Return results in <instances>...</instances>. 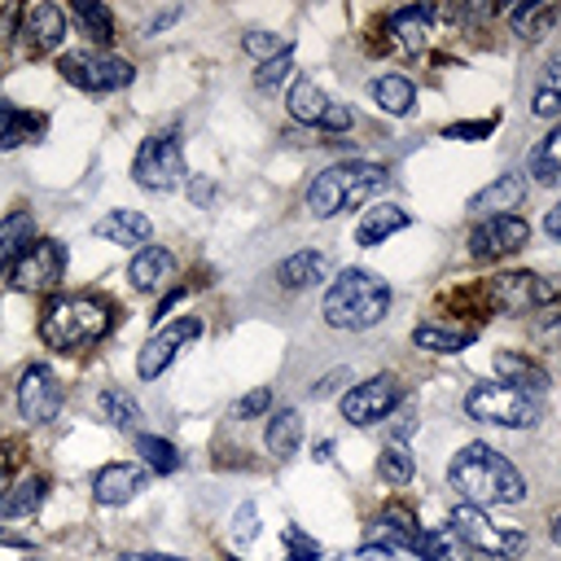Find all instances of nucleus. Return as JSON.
<instances>
[{"instance_id": "obj_1", "label": "nucleus", "mask_w": 561, "mask_h": 561, "mask_svg": "<svg viewBox=\"0 0 561 561\" xmlns=\"http://www.w3.org/2000/svg\"><path fill=\"white\" fill-rule=\"evenodd\" d=\"M447 482L473 508H500V504H522L526 500L522 469L504 451H495L491 443H465L447 465Z\"/></svg>"}, {"instance_id": "obj_2", "label": "nucleus", "mask_w": 561, "mask_h": 561, "mask_svg": "<svg viewBox=\"0 0 561 561\" xmlns=\"http://www.w3.org/2000/svg\"><path fill=\"white\" fill-rule=\"evenodd\" d=\"M390 302H394V294H390V285H386L377 272H368V267H342V272L333 276V285L324 289L320 316H324V324H333V329L359 333V329L381 324L386 311H390Z\"/></svg>"}, {"instance_id": "obj_3", "label": "nucleus", "mask_w": 561, "mask_h": 561, "mask_svg": "<svg viewBox=\"0 0 561 561\" xmlns=\"http://www.w3.org/2000/svg\"><path fill=\"white\" fill-rule=\"evenodd\" d=\"M114 324V307L96 294H70V298H57L48 302L44 320H39V337L48 351H61V355H75L83 346H96Z\"/></svg>"}, {"instance_id": "obj_4", "label": "nucleus", "mask_w": 561, "mask_h": 561, "mask_svg": "<svg viewBox=\"0 0 561 561\" xmlns=\"http://www.w3.org/2000/svg\"><path fill=\"white\" fill-rule=\"evenodd\" d=\"M390 180V171L381 162H364V158H351V162H333L324 167L311 184H307V210L316 219H333L359 202H368L373 193H381Z\"/></svg>"}, {"instance_id": "obj_5", "label": "nucleus", "mask_w": 561, "mask_h": 561, "mask_svg": "<svg viewBox=\"0 0 561 561\" xmlns=\"http://www.w3.org/2000/svg\"><path fill=\"white\" fill-rule=\"evenodd\" d=\"M465 412L469 421H482V425H500V430H530L539 425V403L535 394H522L504 381H482V386H469L465 394Z\"/></svg>"}, {"instance_id": "obj_6", "label": "nucleus", "mask_w": 561, "mask_h": 561, "mask_svg": "<svg viewBox=\"0 0 561 561\" xmlns=\"http://www.w3.org/2000/svg\"><path fill=\"white\" fill-rule=\"evenodd\" d=\"M131 180L149 193H171L188 180V162H184V145L175 131H158L149 140H140L136 158H131Z\"/></svg>"}, {"instance_id": "obj_7", "label": "nucleus", "mask_w": 561, "mask_h": 561, "mask_svg": "<svg viewBox=\"0 0 561 561\" xmlns=\"http://www.w3.org/2000/svg\"><path fill=\"white\" fill-rule=\"evenodd\" d=\"M57 75L79 88V92H118L131 83V61L127 57H114V53H88V48H75V53H61L57 57Z\"/></svg>"}, {"instance_id": "obj_8", "label": "nucleus", "mask_w": 561, "mask_h": 561, "mask_svg": "<svg viewBox=\"0 0 561 561\" xmlns=\"http://www.w3.org/2000/svg\"><path fill=\"white\" fill-rule=\"evenodd\" d=\"M447 530H451L460 543L478 548V552H500V557H517V552H526V530H517V526H500V522L486 517V508H473V504H456Z\"/></svg>"}, {"instance_id": "obj_9", "label": "nucleus", "mask_w": 561, "mask_h": 561, "mask_svg": "<svg viewBox=\"0 0 561 561\" xmlns=\"http://www.w3.org/2000/svg\"><path fill=\"white\" fill-rule=\"evenodd\" d=\"M399 399H403L399 377H394V373H373L368 381L351 386L337 408H342V416H346L351 425H377V421H386V416L399 408Z\"/></svg>"}, {"instance_id": "obj_10", "label": "nucleus", "mask_w": 561, "mask_h": 561, "mask_svg": "<svg viewBox=\"0 0 561 561\" xmlns=\"http://www.w3.org/2000/svg\"><path fill=\"white\" fill-rule=\"evenodd\" d=\"M13 285L18 289H26V294H44V289H57L61 285V276H66V245L61 241H53V237H35L22 254H18V263H13Z\"/></svg>"}, {"instance_id": "obj_11", "label": "nucleus", "mask_w": 561, "mask_h": 561, "mask_svg": "<svg viewBox=\"0 0 561 561\" xmlns=\"http://www.w3.org/2000/svg\"><path fill=\"white\" fill-rule=\"evenodd\" d=\"M285 110H289L294 123H311V127H320L329 136L351 127V110L337 105V101H329V92L316 88V79H294L289 83V96H285Z\"/></svg>"}, {"instance_id": "obj_12", "label": "nucleus", "mask_w": 561, "mask_h": 561, "mask_svg": "<svg viewBox=\"0 0 561 561\" xmlns=\"http://www.w3.org/2000/svg\"><path fill=\"white\" fill-rule=\"evenodd\" d=\"M526 241H530V224H526L522 215H486V219L469 232V254H473L478 263H486V259H508V254L526 250Z\"/></svg>"}, {"instance_id": "obj_13", "label": "nucleus", "mask_w": 561, "mask_h": 561, "mask_svg": "<svg viewBox=\"0 0 561 561\" xmlns=\"http://www.w3.org/2000/svg\"><path fill=\"white\" fill-rule=\"evenodd\" d=\"M197 337H202V320H197V316H180L175 324L158 329V333L140 346V355H136V373H140V381L162 377V373H167V364H171L188 342H197Z\"/></svg>"}, {"instance_id": "obj_14", "label": "nucleus", "mask_w": 561, "mask_h": 561, "mask_svg": "<svg viewBox=\"0 0 561 561\" xmlns=\"http://www.w3.org/2000/svg\"><path fill=\"white\" fill-rule=\"evenodd\" d=\"M486 294H491V302H495L500 311L522 316V311H530V307L552 302V298L561 294V280H548V276H535V272H504V276L491 280Z\"/></svg>"}, {"instance_id": "obj_15", "label": "nucleus", "mask_w": 561, "mask_h": 561, "mask_svg": "<svg viewBox=\"0 0 561 561\" xmlns=\"http://www.w3.org/2000/svg\"><path fill=\"white\" fill-rule=\"evenodd\" d=\"M18 412L31 425H48L61 412V381L48 364H31L18 381Z\"/></svg>"}, {"instance_id": "obj_16", "label": "nucleus", "mask_w": 561, "mask_h": 561, "mask_svg": "<svg viewBox=\"0 0 561 561\" xmlns=\"http://www.w3.org/2000/svg\"><path fill=\"white\" fill-rule=\"evenodd\" d=\"M145 486H149V469H145V465H131V460H114V465L96 469V478H92V500H96V504H110V508H118V504L136 500Z\"/></svg>"}, {"instance_id": "obj_17", "label": "nucleus", "mask_w": 561, "mask_h": 561, "mask_svg": "<svg viewBox=\"0 0 561 561\" xmlns=\"http://www.w3.org/2000/svg\"><path fill=\"white\" fill-rule=\"evenodd\" d=\"M522 202H526V180H522L517 171H504V175H495L482 193L469 197V210L486 219V215H513Z\"/></svg>"}, {"instance_id": "obj_18", "label": "nucleus", "mask_w": 561, "mask_h": 561, "mask_svg": "<svg viewBox=\"0 0 561 561\" xmlns=\"http://www.w3.org/2000/svg\"><path fill=\"white\" fill-rule=\"evenodd\" d=\"M171 272H175V254H171L167 245H140V250L131 254V263H127V280H131V289H140V294L162 289V285L171 280Z\"/></svg>"}, {"instance_id": "obj_19", "label": "nucleus", "mask_w": 561, "mask_h": 561, "mask_svg": "<svg viewBox=\"0 0 561 561\" xmlns=\"http://www.w3.org/2000/svg\"><path fill=\"white\" fill-rule=\"evenodd\" d=\"M22 35H26L31 53H53L66 39V13L57 4H31L22 13Z\"/></svg>"}, {"instance_id": "obj_20", "label": "nucleus", "mask_w": 561, "mask_h": 561, "mask_svg": "<svg viewBox=\"0 0 561 561\" xmlns=\"http://www.w3.org/2000/svg\"><path fill=\"white\" fill-rule=\"evenodd\" d=\"M96 237H105L110 245H127V250H140V245H149V237H153V224H149V215L118 206V210H110L105 219H96Z\"/></svg>"}, {"instance_id": "obj_21", "label": "nucleus", "mask_w": 561, "mask_h": 561, "mask_svg": "<svg viewBox=\"0 0 561 561\" xmlns=\"http://www.w3.org/2000/svg\"><path fill=\"white\" fill-rule=\"evenodd\" d=\"M473 337H478V329H473V324H456V320H421V324L412 329V342H416L421 351H434V355H456V351H465Z\"/></svg>"}, {"instance_id": "obj_22", "label": "nucleus", "mask_w": 561, "mask_h": 561, "mask_svg": "<svg viewBox=\"0 0 561 561\" xmlns=\"http://www.w3.org/2000/svg\"><path fill=\"white\" fill-rule=\"evenodd\" d=\"M408 224H412V219H408L403 206H394V202H377V206H368V210L359 215V224H355V241H359V245H381L386 237L403 232Z\"/></svg>"}, {"instance_id": "obj_23", "label": "nucleus", "mask_w": 561, "mask_h": 561, "mask_svg": "<svg viewBox=\"0 0 561 561\" xmlns=\"http://www.w3.org/2000/svg\"><path fill=\"white\" fill-rule=\"evenodd\" d=\"M495 381H504V386H513L522 394H543L548 390V373L535 359L517 355V351H500L495 355Z\"/></svg>"}, {"instance_id": "obj_24", "label": "nucleus", "mask_w": 561, "mask_h": 561, "mask_svg": "<svg viewBox=\"0 0 561 561\" xmlns=\"http://www.w3.org/2000/svg\"><path fill=\"white\" fill-rule=\"evenodd\" d=\"M44 500H48V478H44V473H26L22 482H13V486L4 491V500H0V517H4V522L31 517V513H39Z\"/></svg>"}, {"instance_id": "obj_25", "label": "nucleus", "mask_w": 561, "mask_h": 561, "mask_svg": "<svg viewBox=\"0 0 561 561\" xmlns=\"http://www.w3.org/2000/svg\"><path fill=\"white\" fill-rule=\"evenodd\" d=\"M39 131H44V118L39 114H31V110H22L13 101H0V149L4 153L31 145Z\"/></svg>"}, {"instance_id": "obj_26", "label": "nucleus", "mask_w": 561, "mask_h": 561, "mask_svg": "<svg viewBox=\"0 0 561 561\" xmlns=\"http://www.w3.org/2000/svg\"><path fill=\"white\" fill-rule=\"evenodd\" d=\"M324 272H329V259L320 250H298V254H289V259L276 263V280L285 289H307V285L324 280Z\"/></svg>"}, {"instance_id": "obj_27", "label": "nucleus", "mask_w": 561, "mask_h": 561, "mask_svg": "<svg viewBox=\"0 0 561 561\" xmlns=\"http://www.w3.org/2000/svg\"><path fill=\"white\" fill-rule=\"evenodd\" d=\"M31 241H35V219H31L26 210H13V215L0 224V280L13 272L18 254H22Z\"/></svg>"}, {"instance_id": "obj_28", "label": "nucleus", "mask_w": 561, "mask_h": 561, "mask_svg": "<svg viewBox=\"0 0 561 561\" xmlns=\"http://www.w3.org/2000/svg\"><path fill=\"white\" fill-rule=\"evenodd\" d=\"M263 443H267V451H272L276 460L294 456V451H298V443H302V416H298V408H280V412L267 421Z\"/></svg>"}, {"instance_id": "obj_29", "label": "nucleus", "mask_w": 561, "mask_h": 561, "mask_svg": "<svg viewBox=\"0 0 561 561\" xmlns=\"http://www.w3.org/2000/svg\"><path fill=\"white\" fill-rule=\"evenodd\" d=\"M390 26H394V35L403 39V48H412V53H421V48L430 44V26H434V9H430V4H408V9H399V13L390 18Z\"/></svg>"}, {"instance_id": "obj_30", "label": "nucleus", "mask_w": 561, "mask_h": 561, "mask_svg": "<svg viewBox=\"0 0 561 561\" xmlns=\"http://www.w3.org/2000/svg\"><path fill=\"white\" fill-rule=\"evenodd\" d=\"M368 92H373V101L386 110V114H394V118H403V114H412V101H416V88L403 79V75H377L373 83H368Z\"/></svg>"}, {"instance_id": "obj_31", "label": "nucleus", "mask_w": 561, "mask_h": 561, "mask_svg": "<svg viewBox=\"0 0 561 561\" xmlns=\"http://www.w3.org/2000/svg\"><path fill=\"white\" fill-rule=\"evenodd\" d=\"M530 114L535 118H557L561 114V53L548 57V66L539 70L535 96H530Z\"/></svg>"}, {"instance_id": "obj_32", "label": "nucleus", "mask_w": 561, "mask_h": 561, "mask_svg": "<svg viewBox=\"0 0 561 561\" xmlns=\"http://www.w3.org/2000/svg\"><path fill=\"white\" fill-rule=\"evenodd\" d=\"M561 18V4H517L513 9V35H522L526 44H535V39H543L548 31H552V22Z\"/></svg>"}, {"instance_id": "obj_33", "label": "nucleus", "mask_w": 561, "mask_h": 561, "mask_svg": "<svg viewBox=\"0 0 561 561\" xmlns=\"http://www.w3.org/2000/svg\"><path fill=\"white\" fill-rule=\"evenodd\" d=\"M377 526H381V535H386V548L394 543V548H408V552H412V543H416V535H421V522H416L412 508H403V504H386L381 517H377Z\"/></svg>"}, {"instance_id": "obj_34", "label": "nucleus", "mask_w": 561, "mask_h": 561, "mask_svg": "<svg viewBox=\"0 0 561 561\" xmlns=\"http://www.w3.org/2000/svg\"><path fill=\"white\" fill-rule=\"evenodd\" d=\"M530 175L539 180V184H561V123L530 149Z\"/></svg>"}, {"instance_id": "obj_35", "label": "nucleus", "mask_w": 561, "mask_h": 561, "mask_svg": "<svg viewBox=\"0 0 561 561\" xmlns=\"http://www.w3.org/2000/svg\"><path fill=\"white\" fill-rule=\"evenodd\" d=\"M96 408H101V416H105L114 430H136V425H140V408H136V399H131L127 390L105 386V390L96 394Z\"/></svg>"}, {"instance_id": "obj_36", "label": "nucleus", "mask_w": 561, "mask_h": 561, "mask_svg": "<svg viewBox=\"0 0 561 561\" xmlns=\"http://www.w3.org/2000/svg\"><path fill=\"white\" fill-rule=\"evenodd\" d=\"M70 13L79 18V26H83V35L92 44H110L114 39V18H110L105 4H96V0H70Z\"/></svg>"}, {"instance_id": "obj_37", "label": "nucleus", "mask_w": 561, "mask_h": 561, "mask_svg": "<svg viewBox=\"0 0 561 561\" xmlns=\"http://www.w3.org/2000/svg\"><path fill=\"white\" fill-rule=\"evenodd\" d=\"M136 451H140V465L149 473H175L180 469V451L175 443L158 438V434H136Z\"/></svg>"}, {"instance_id": "obj_38", "label": "nucleus", "mask_w": 561, "mask_h": 561, "mask_svg": "<svg viewBox=\"0 0 561 561\" xmlns=\"http://www.w3.org/2000/svg\"><path fill=\"white\" fill-rule=\"evenodd\" d=\"M377 473H381L390 486H408V482H412V473H416V460L408 456V447H403V443H386V447H381V456H377Z\"/></svg>"}, {"instance_id": "obj_39", "label": "nucleus", "mask_w": 561, "mask_h": 561, "mask_svg": "<svg viewBox=\"0 0 561 561\" xmlns=\"http://www.w3.org/2000/svg\"><path fill=\"white\" fill-rule=\"evenodd\" d=\"M241 48H245L250 57H259V61H272V57H280V53H289L294 39H289V35H276V31H245V35H241Z\"/></svg>"}, {"instance_id": "obj_40", "label": "nucleus", "mask_w": 561, "mask_h": 561, "mask_svg": "<svg viewBox=\"0 0 561 561\" xmlns=\"http://www.w3.org/2000/svg\"><path fill=\"white\" fill-rule=\"evenodd\" d=\"M289 75H294V48L280 53V57H272V61H263V66L254 70V88H259V92H276Z\"/></svg>"}, {"instance_id": "obj_41", "label": "nucleus", "mask_w": 561, "mask_h": 561, "mask_svg": "<svg viewBox=\"0 0 561 561\" xmlns=\"http://www.w3.org/2000/svg\"><path fill=\"white\" fill-rule=\"evenodd\" d=\"M280 543H285L289 561H320V557H324V548H320L311 535H302L298 526H280Z\"/></svg>"}, {"instance_id": "obj_42", "label": "nucleus", "mask_w": 561, "mask_h": 561, "mask_svg": "<svg viewBox=\"0 0 561 561\" xmlns=\"http://www.w3.org/2000/svg\"><path fill=\"white\" fill-rule=\"evenodd\" d=\"M267 408H272V390H267V386H254L250 394H241V399L232 403V412L245 416V421H250V416H263Z\"/></svg>"}, {"instance_id": "obj_43", "label": "nucleus", "mask_w": 561, "mask_h": 561, "mask_svg": "<svg viewBox=\"0 0 561 561\" xmlns=\"http://www.w3.org/2000/svg\"><path fill=\"white\" fill-rule=\"evenodd\" d=\"M254 535H259V508L254 504H241L237 517H232V539L237 543H254Z\"/></svg>"}, {"instance_id": "obj_44", "label": "nucleus", "mask_w": 561, "mask_h": 561, "mask_svg": "<svg viewBox=\"0 0 561 561\" xmlns=\"http://www.w3.org/2000/svg\"><path fill=\"white\" fill-rule=\"evenodd\" d=\"M491 127H495V118H478V123H451L443 136H451V140H478V136H491Z\"/></svg>"}, {"instance_id": "obj_45", "label": "nucleus", "mask_w": 561, "mask_h": 561, "mask_svg": "<svg viewBox=\"0 0 561 561\" xmlns=\"http://www.w3.org/2000/svg\"><path fill=\"white\" fill-rule=\"evenodd\" d=\"M451 561H513V557H500V552H478V548H469V543H460V539H456Z\"/></svg>"}, {"instance_id": "obj_46", "label": "nucleus", "mask_w": 561, "mask_h": 561, "mask_svg": "<svg viewBox=\"0 0 561 561\" xmlns=\"http://www.w3.org/2000/svg\"><path fill=\"white\" fill-rule=\"evenodd\" d=\"M13 460H18V456H13V447H9V443H0V500H4V491L13 486Z\"/></svg>"}, {"instance_id": "obj_47", "label": "nucleus", "mask_w": 561, "mask_h": 561, "mask_svg": "<svg viewBox=\"0 0 561 561\" xmlns=\"http://www.w3.org/2000/svg\"><path fill=\"white\" fill-rule=\"evenodd\" d=\"M342 377H351V373H346V368H337V373H329L324 381H316V386H311V394H316V399H324V394H333V386H337Z\"/></svg>"}, {"instance_id": "obj_48", "label": "nucleus", "mask_w": 561, "mask_h": 561, "mask_svg": "<svg viewBox=\"0 0 561 561\" xmlns=\"http://www.w3.org/2000/svg\"><path fill=\"white\" fill-rule=\"evenodd\" d=\"M543 228H548V237H552V241H561V202L543 215Z\"/></svg>"}, {"instance_id": "obj_49", "label": "nucleus", "mask_w": 561, "mask_h": 561, "mask_svg": "<svg viewBox=\"0 0 561 561\" xmlns=\"http://www.w3.org/2000/svg\"><path fill=\"white\" fill-rule=\"evenodd\" d=\"M175 18H180V9H167V13H158V18L145 26V35H158V31H162V26H171Z\"/></svg>"}, {"instance_id": "obj_50", "label": "nucleus", "mask_w": 561, "mask_h": 561, "mask_svg": "<svg viewBox=\"0 0 561 561\" xmlns=\"http://www.w3.org/2000/svg\"><path fill=\"white\" fill-rule=\"evenodd\" d=\"M359 561H394V548H359Z\"/></svg>"}, {"instance_id": "obj_51", "label": "nucleus", "mask_w": 561, "mask_h": 561, "mask_svg": "<svg viewBox=\"0 0 561 561\" xmlns=\"http://www.w3.org/2000/svg\"><path fill=\"white\" fill-rule=\"evenodd\" d=\"M118 561H188V557H167V552H140V557H118Z\"/></svg>"}, {"instance_id": "obj_52", "label": "nucleus", "mask_w": 561, "mask_h": 561, "mask_svg": "<svg viewBox=\"0 0 561 561\" xmlns=\"http://www.w3.org/2000/svg\"><path fill=\"white\" fill-rule=\"evenodd\" d=\"M210 193H215V188H210V184H206V180H197V184H193V202H206V197H210Z\"/></svg>"}, {"instance_id": "obj_53", "label": "nucleus", "mask_w": 561, "mask_h": 561, "mask_svg": "<svg viewBox=\"0 0 561 561\" xmlns=\"http://www.w3.org/2000/svg\"><path fill=\"white\" fill-rule=\"evenodd\" d=\"M552 539H557V543H561V513H557V517H552Z\"/></svg>"}, {"instance_id": "obj_54", "label": "nucleus", "mask_w": 561, "mask_h": 561, "mask_svg": "<svg viewBox=\"0 0 561 561\" xmlns=\"http://www.w3.org/2000/svg\"><path fill=\"white\" fill-rule=\"evenodd\" d=\"M552 337H557V342H561V324H557V329H552Z\"/></svg>"}]
</instances>
